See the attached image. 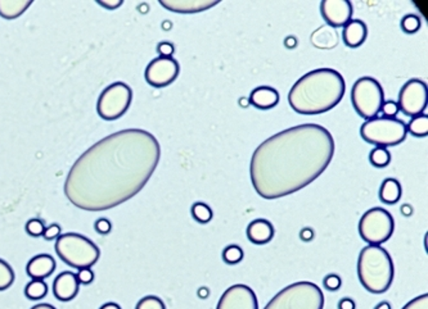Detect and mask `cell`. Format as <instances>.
<instances>
[{"instance_id":"obj_7","label":"cell","mask_w":428,"mask_h":309,"mask_svg":"<svg viewBox=\"0 0 428 309\" xmlns=\"http://www.w3.org/2000/svg\"><path fill=\"white\" fill-rule=\"evenodd\" d=\"M361 135L369 144L386 149L404 142L408 130L407 125L397 118L374 117L361 125Z\"/></svg>"},{"instance_id":"obj_43","label":"cell","mask_w":428,"mask_h":309,"mask_svg":"<svg viewBox=\"0 0 428 309\" xmlns=\"http://www.w3.org/2000/svg\"><path fill=\"white\" fill-rule=\"evenodd\" d=\"M99 309H121L117 303H106Z\"/></svg>"},{"instance_id":"obj_36","label":"cell","mask_w":428,"mask_h":309,"mask_svg":"<svg viewBox=\"0 0 428 309\" xmlns=\"http://www.w3.org/2000/svg\"><path fill=\"white\" fill-rule=\"evenodd\" d=\"M61 235V226H60L58 223H53V225H50L49 227H45V231H44V234H43V237H44L45 240H48V242H50V240L58 239Z\"/></svg>"},{"instance_id":"obj_27","label":"cell","mask_w":428,"mask_h":309,"mask_svg":"<svg viewBox=\"0 0 428 309\" xmlns=\"http://www.w3.org/2000/svg\"><path fill=\"white\" fill-rule=\"evenodd\" d=\"M14 271L6 261L0 259V291L7 290L13 285Z\"/></svg>"},{"instance_id":"obj_1","label":"cell","mask_w":428,"mask_h":309,"mask_svg":"<svg viewBox=\"0 0 428 309\" xmlns=\"http://www.w3.org/2000/svg\"><path fill=\"white\" fill-rule=\"evenodd\" d=\"M160 158L161 147L148 131H117L79 157L68 172L65 195L82 210L116 208L142 191Z\"/></svg>"},{"instance_id":"obj_14","label":"cell","mask_w":428,"mask_h":309,"mask_svg":"<svg viewBox=\"0 0 428 309\" xmlns=\"http://www.w3.org/2000/svg\"><path fill=\"white\" fill-rule=\"evenodd\" d=\"M320 13L327 25L345 27L353 20V6L349 0H323L320 3Z\"/></svg>"},{"instance_id":"obj_17","label":"cell","mask_w":428,"mask_h":309,"mask_svg":"<svg viewBox=\"0 0 428 309\" xmlns=\"http://www.w3.org/2000/svg\"><path fill=\"white\" fill-rule=\"evenodd\" d=\"M55 258L49 254H39L30 259L26 266V272L33 280H44L55 272Z\"/></svg>"},{"instance_id":"obj_41","label":"cell","mask_w":428,"mask_h":309,"mask_svg":"<svg viewBox=\"0 0 428 309\" xmlns=\"http://www.w3.org/2000/svg\"><path fill=\"white\" fill-rule=\"evenodd\" d=\"M339 309H355V302L350 298H344L339 303Z\"/></svg>"},{"instance_id":"obj_3","label":"cell","mask_w":428,"mask_h":309,"mask_svg":"<svg viewBox=\"0 0 428 309\" xmlns=\"http://www.w3.org/2000/svg\"><path fill=\"white\" fill-rule=\"evenodd\" d=\"M345 91L346 84L339 71L319 68L296 81L288 94V103L300 115H322L336 107Z\"/></svg>"},{"instance_id":"obj_24","label":"cell","mask_w":428,"mask_h":309,"mask_svg":"<svg viewBox=\"0 0 428 309\" xmlns=\"http://www.w3.org/2000/svg\"><path fill=\"white\" fill-rule=\"evenodd\" d=\"M48 294V285L44 280H33L25 288V296L30 300H40Z\"/></svg>"},{"instance_id":"obj_6","label":"cell","mask_w":428,"mask_h":309,"mask_svg":"<svg viewBox=\"0 0 428 309\" xmlns=\"http://www.w3.org/2000/svg\"><path fill=\"white\" fill-rule=\"evenodd\" d=\"M324 296L318 285L300 281L280 290L264 309H323Z\"/></svg>"},{"instance_id":"obj_42","label":"cell","mask_w":428,"mask_h":309,"mask_svg":"<svg viewBox=\"0 0 428 309\" xmlns=\"http://www.w3.org/2000/svg\"><path fill=\"white\" fill-rule=\"evenodd\" d=\"M285 45L288 49H293V47H296V45H297V39L295 36H288L285 40Z\"/></svg>"},{"instance_id":"obj_46","label":"cell","mask_w":428,"mask_h":309,"mask_svg":"<svg viewBox=\"0 0 428 309\" xmlns=\"http://www.w3.org/2000/svg\"><path fill=\"white\" fill-rule=\"evenodd\" d=\"M198 296H199V298H202V299L207 298L209 296V290L206 289V288L198 290Z\"/></svg>"},{"instance_id":"obj_16","label":"cell","mask_w":428,"mask_h":309,"mask_svg":"<svg viewBox=\"0 0 428 309\" xmlns=\"http://www.w3.org/2000/svg\"><path fill=\"white\" fill-rule=\"evenodd\" d=\"M80 283L74 272L65 271L55 277L53 283V294L60 302H70L79 293Z\"/></svg>"},{"instance_id":"obj_13","label":"cell","mask_w":428,"mask_h":309,"mask_svg":"<svg viewBox=\"0 0 428 309\" xmlns=\"http://www.w3.org/2000/svg\"><path fill=\"white\" fill-rule=\"evenodd\" d=\"M216 309H258V296L250 286L237 283L225 290Z\"/></svg>"},{"instance_id":"obj_37","label":"cell","mask_w":428,"mask_h":309,"mask_svg":"<svg viewBox=\"0 0 428 309\" xmlns=\"http://www.w3.org/2000/svg\"><path fill=\"white\" fill-rule=\"evenodd\" d=\"M94 229L101 235H109L112 230V223L107 218H99L95 221Z\"/></svg>"},{"instance_id":"obj_12","label":"cell","mask_w":428,"mask_h":309,"mask_svg":"<svg viewBox=\"0 0 428 309\" xmlns=\"http://www.w3.org/2000/svg\"><path fill=\"white\" fill-rule=\"evenodd\" d=\"M180 66L174 58H161L150 62L146 68V81L153 88H166L177 80Z\"/></svg>"},{"instance_id":"obj_28","label":"cell","mask_w":428,"mask_h":309,"mask_svg":"<svg viewBox=\"0 0 428 309\" xmlns=\"http://www.w3.org/2000/svg\"><path fill=\"white\" fill-rule=\"evenodd\" d=\"M422 27V21L417 14H407L405 17H402L401 20V30L405 34L413 35L417 34Z\"/></svg>"},{"instance_id":"obj_15","label":"cell","mask_w":428,"mask_h":309,"mask_svg":"<svg viewBox=\"0 0 428 309\" xmlns=\"http://www.w3.org/2000/svg\"><path fill=\"white\" fill-rule=\"evenodd\" d=\"M219 3V0H160L163 8L180 14L199 13L218 6Z\"/></svg>"},{"instance_id":"obj_29","label":"cell","mask_w":428,"mask_h":309,"mask_svg":"<svg viewBox=\"0 0 428 309\" xmlns=\"http://www.w3.org/2000/svg\"><path fill=\"white\" fill-rule=\"evenodd\" d=\"M243 250L238 245H229L224 249L223 252V259L226 264L234 266L243 259Z\"/></svg>"},{"instance_id":"obj_30","label":"cell","mask_w":428,"mask_h":309,"mask_svg":"<svg viewBox=\"0 0 428 309\" xmlns=\"http://www.w3.org/2000/svg\"><path fill=\"white\" fill-rule=\"evenodd\" d=\"M136 309H166V305L158 296H148L138 302Z\"/></svg>"},{"instance_id":"obj_35","label":"cell","mask_w":428,"mask_h":309,"mask_svg":"<svg viewBox=\"0 0 428 309\" xmlns=\"http://www.w3.org/2000/svg\"><path fill=\"white\" fill-rule=\"evenodd\" d=\"M174 52H175V47L169 41H163L157 45V53L160 54L161 58H172Z\"/></svg>"},{"instance_id":"obj_19","label":"cell","mask_w":428,"mask_h":309,"mask_svg":"<svg viewBox=\"0 0 428 309\" xmlns=\"http://www.w3.org/2000/svg\"><path fill=\"white\" fill-rule=\"evenodd\" d=\"M273 236H274V227L270 222L264 218L252 221L247 227V237L255 245H265L268 242H272Z\"/></svg>"},{"instance_id":"obj_26","label":"cell","mask_w":428,"mask_h":309,"mask_svg":"<svg viewBox=\"0 0 428 309\" xmlns=\"http://www.w3.org/2000/svg\"><path fill=\"white\" fill-rule=\"evenodd\" d=\"M192 215L196 221L204 225V223H209L212 220L214 213H212V209L206 203L198 202L194 203L193 207H192Z\"/></svg>"},{"instance_id":"obj_18","label":"cell","mask_w":428,"mask_h":309,"mask_svg":"<svg viewBox=\"0 0 428 309\" xmlns=\"http://www.w3.org/2000/svg\"><path fill=\"white\" fill-rule=\"evenodd\" d=\"M368 27L366 22L351 20L342 31V40L349 47H359L367 40Z\"/></svg>"},{"instance_id":"obj_45","label":"cell","mask_w":428,"mask_h":309,"mask_svg":"<svg viewBox=\"0 0 428 309\" xmlns=\"http://www.w3.org/2000/svg\"><path fill=\"white\" fill-rule=\"evenodd\" d=\"M374 309H393L391 308V304L388 302H380L375 305Z\"/></svg>"},{"instance_id":"obj_33","label":"cell","mask_w":428,"mask_h":309,"mask_svg":"<svg viewBox=\"0 0 428 309\" xmlns=\"http://www.w3.org/2000/svg\"><path fill=\"white\" fill-rule=\"evenodd\" d=\"M380 112H382L383 117H386V118H395V116L399 113L397 103L393 101H385L380 107Z\"/></svg>"},{"instance_id":"obj_32","label":"cell","mask_w":428,"mask_h":309,"mask_svg":"<svg viewBox=\"0 0 428 309\" xmlns=\"http://www.w3.org/2000/svg\"><path fill=\"white\" fill-rule=\"evenodd\" d=\"M323 285L329 291H337V290L340 289L341 285H342V280H341L340 276L336 275V274H331V275L324 277Z\"/></svg>"},{"instance_id":"obj_11","label":"cell","mask_w":428,"mask_h":309,"mask_svg":"<svg viewBox=\"0 0 428 309\" xmlns=\"http://www.w3.org/2000/svg\"><path fill=\"white\" fill-rule=\"evenodd\" d=\"M427 84L419 79L409 80L400 90L399 94V111L408 117L423 115L427 108Z\"/></svg>"},{"instance_id":"obj_40","label":"cell","mask_w":428,"mask_h":309,"mask_svg":"<svg viewBox=\"0 0 428 309\" xmlns=\"http://www.w3.org/2000/svg\"><path fill=\"white\" fill-rule=\"evenodd\" d=\"M300 239H301L302 242H312L314 239L313 229L305 227V229L301 230V231H300Z\"/></svg>"},{"instance_id":"obj_8","label":"cell","mask_w":428,"mask_h":309,"mask_svg":"<svg viewBox=\"0 0 428 309\" xmlns=\"http://www.w3.org/2000/svg\"><path fill=\"white\" fill-rule=\"evenodd\" d=\"M351 101L358 115L366 120H372L380 112L385 103V93L378 81L366 76L353 84Z\"/></svg>"},{"instance_id":"obj_23","label":"cell","mask_w":428,"mask_h":309,"mask_svg":"<svg viewBox=\"0 0 428 309\" xmlns=\"http://www.w3.org/2000/svg\"><path fill=\"white\" fill-rule=\"evenodd\" d=\"M408 133L415 137H426L428 135V117L424 115L413 117L408 125H407Z\"/></svg>"},{"instance_id":"obj_44","label":"cell","mask_w":428,"mask_h":309,"mask_svg":"<svg viewBox=\"0 0 428 309\" xmlns=\"http://www.w3.org/2000/svg\"><path fill=\"white\" fill-rule=\"evenodd\" d=\"M31 309H55L53 305H50V304H47V303H41V304H36L35 307H33Z\"/></svg>"},{"instance_id":"obj_22","label":"cell","mask_w":428,"mask_h":309,"mask_svg":"<svg viewBox=\"0 0 428 309\" xmlns=\"http://www.w3.org/2000/svg\"><path fill=\"white\" fill-rule=\"evenodd\" d=\"M402 189H401L400 182L396 179L388 177L385 181L382 182L380 189V199L385 204H396L400 201Z\"/></svg>"},{"instance_id":"obj_5","label":"cell","mask_w":428,"mask_h":309,"mask_svg":"<svg viewBox=\"0 0 428 309\" xmlns=\"http://www.w3.org/2000/svg\"><path fill=\"white\" fill-rule=\"evenodd\" d=\"M55 252L63 262L74 269H92L101 257V250L88 237L75 232L60 236Z\"/></svg>"},{"instance_id":"obj_2","label":"cell","mask_w":428,"mask_h":309,"mask_svg":"<svg viewBox=\"0 0 428 309\" xmlns=\"http://www.w3.org/2000/svg\"><path fill=\"white\" fill-rule=\"evenodd\" d=\"M334 140L326 128L305 123L287 128L261 142L252 154L250 177L261 198L273 201L295 194L331 164Z\"/></svg>"},{"instance_id":"obj_4","label":"cell","mask_w":428,"mask_h":309,"mask_svg":"<svg viewBox=\"0 0 428 309\" xmlns=\"http://www.w3.org/2000/svg\"><path fill=\"white\" fill-rule=\"evenodd\" d=\"M394 262L380 245H368L358 259V276L361 285L372 294L386 293L394 281Z\"/></svg>"},{"instance_id":"obj_9","label":"cell","mask_w":428,"mask_h":309,"mask_svg":"<svg viewBox=\"0 0 428 309\" xmlns=\"http://www.w3.org/2000/svg\"><path fill=\"white\" fill-rule=\"evenodd\" d=\"M395 222L386 209L375 207L367 210L359 221V234L369 245L388 242L394 234Z\"/></svg>"},{"instance_id":"obj_34","label":"cell","mask_w":428,"mask_h":309,"mask_svg":"<svg viewBox=\"0 0 428 309\" xmlns=\"http://www.w3.org/2000/svg\"><path fill=\"white\" fill-rule=\"evenodd\" d=\"M402 309H428L427 294L417 296L415 299L410 300V302H409Z\"/></svg>"},{"instance_id":"obj_21","label":"cell","mask_w":428,"mask_h":309,"mask_svg":"<svg viewBox=\"0 0 428 309\" xmlns=\"http://www.w3.org/2000/svg\"><path fill=\"white\" fill-rule=\"evenodd\" d=\"M31 4V0H0V17L16 20L25 13Z\"/></svg>"},{"instance_id":"obj_39","label":"cell","mask_w":428,"mask_h":309,"mask_svg":"<svg viewBox=\"0 0 428 309\" xmlns=\"http://www.w3.org/2000/svg\"><path fill=\"white\" fill-rule=\"evenodd\" d=\"M97 3H98L99 6H102V7L114 11V9L121 7L124 1L123 0H99V1H97Z\"/></svg>"},{"instance_id":"obj_38","label":"cell","mask_w":428,"mask_h":309,"mask_svg":"<svg viewBox=\"0 0 428 309\" xmlns=\"http://www.w3.org/2000/svg\"><path fill=\"white\" fill-rule=\"evenodd\" d=\"M76 277H77L79 283L89 285V283H92L94 281V272L92 271V269H79V272H77Z\"/></svg>"},{"instance_id":"obj_25","label":"cell","mask_w":428,"mask_h":309,"mask_svg":"<svg viewBox=\"0 0 428 309\" xmlns=\"http://www.w3.org/2000/svg\"><path fill=\"white\" fill-rule=\"evenodd\" d=\"M369 162L373 164L374 167H388V164L391 163V154H390V152H388V149L375 147V148L369 153Z\"/></svg>"},{"instance_id":"obj_10","label":"cell","mask_w":428,"mask_h":309,"mask_svg":"<svg viewBox=\"0 0 428 309\" xmlns=\"http://www.w3.org/2000/svg\"><path fill=\"white\" fill-rule=\"evenodd\" d=\"M133 101V91L125 82H114L99 95L97 112L106 121H115L123 117Z\"/></svg>"},{"instance_id":"obj_31","label":"cell","mask_w":428,"mask_h":309,"mask_svg":"<svg viewBox=\"0 0 428 309\" xmlns=\"http://www.w3.org/2000/svg\"><path fill=\"white\" fill-rule=\"evenodd\" d=\"M44 231H45V223L44 221H41L40 218H33L26 223V232L30 236L39 237V236H43Z\"/></svg>"},{"instance_id":"obj_20","label":"cell","mask_w":428,"mask_h":309,"mask_svg":"<svg viewBox=\"0 0 428 309\" xmlns=\"http://www.w3.org/2000/svg\"><path fill=\"white\" fill-rule=\"evenodd\" d=\"M250 103L258 109H270L274 108L279 103V93L275 89L269 88V86H258V88L252 90L250 94Z\"/></svg>"}]
</instances>
